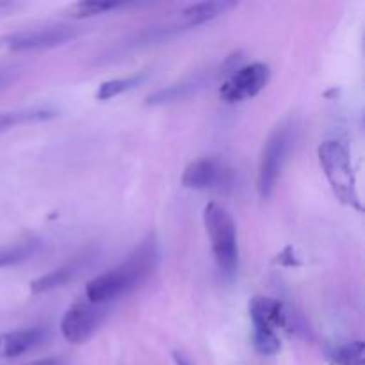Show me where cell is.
Segmentation results:
<instances>
[{
	"label": "cell",
	"instance_id": "6da1fadb",
	"mask_svg": "<svg viewBox=\"0 0 365 365\" xmlns=\"http://www.w3.org/2000/svg\"><path fill=\"white\" fill-rule=\"evenodd\" d=\"M159 242L153 234L146 235L127 259L113 269L91 278L86 284V299L95 305H106L141 287L159 264Z\"/></svg>",
	"mask_w": 365,
	"mask_h": 365
},
{
	"label": "cell",
	"instance_id": "7a4b0ae2",
	"mask_svg": "<svg viewBox=\"0 0 365 365\" xmlns=\"http://www.w3.org/2000/svg\"><path fill=\"white\" fill-rule=\"evenodd\" d=\"M203 223L210 239L217 269L223 277H234L239 267L237 228L234 217L223 205L210 202L203 209Z\"/></svg>",
	"mask_w": 365,
	"mask_h": 365
},
{
	"label": "cell",
	"instance_id": "3957f363",
	"mask_svg": "<svg viewBox=\"0 0 365 365\" xmlns=\"http://www.w3.org/2000/svg\"><path fill=\"white\" fill-rule=\"evenodd\" d=\"M317 155H319L321 168H323L335 196L344 205L362 210L359 191H356L351 153H349L348 146L337 139H328V141L321 143V146L317 148Z\"/></svg>",
	"mask_w": 365,
	"mask_h": 365
},
{
	"label": "cell",
	"instance_id": "277c9868",
	"mask_svg": "<svg viewBox=\"0 0 365 365\" xmlns=\"http://www.w3.org/2000/svg\"><path fill=\"white\" fill-rule=\"evenodd\" d=\"M292 146V128L291 125L284 123L274 128L273 134L266 141L262 148L259 164V175H257V189L260 198L266 200L273 195L274 185L280 177L284 164L287 160L289 152Z\"/></svg>",
	"mask_w": 365,
	"mask_h": 365
},
{
	"label": "cell",
	"instance_id": "5b68a950",
	"mask_svg": "<svg viewBox=\"0 0 365 365\" xmlns=\"http://www.w3.org/2000/svg\"><path fill=\"white\" fill-rule=\"evenodd\" d=\"M78 36L75 27L68 25H50V27L27 29V31L11 32L0 38V48L9 52H29V50H43L61 46Z\"/></svg>",
	"mask_w": 365,
	"mask_h": 365
},
{
	"label": "cell",
	"instance_id": "8992f818",
	"mask_svg": "<svg viewBox=\"0 0 365 365\" xmlns=\"http://www.w3.org/2000/svg\"><path fill=\"white\" fill-rule=\"evenodd\" d=\"M107 310L103 305L91 302H77L64 312L61 319V334L71 344H84L106 321Z\"/></svg>",
	"mask_w": 365,
	"mask_h": 365
},
{
	"label": "cell",
	"instance_id": "52a82bcc",
	"mask_svg": "<svg viewBox=\"0 0 365 365\" xmlns=\"http://www.w3.org/2000/svg\"><path fill=\"white\" fill-rule=\"evenodd\" d=\"M182 185L195 191H227L234 185V170L214 157L196 159L182 173Z\"/></svg>",
	"mask_w": 365,
	"mask_h": 365
},
{
	"label": "cell",
	"instance_id": "ba28073f",
	"mask_svg": "<svg viewBox=\"0 0 365 365\" xmlns=\"http://www.w3.org/2000/svg\"><path fill=\"white\" fill-rule=\"evenodd\" d=\"M271 70L264 63H252L235 70L220 86V96L227 103H239L259 95L267 86Z\"/></svg>",
	"mask_w": 365,
	"mask_h": 365
},
{
	"label": "cell",
	"instance_id": "9c48e42d",
	"mask_svg": "<svg viewBox=\"0 0 365 365\" xmlns=\"http://www.w3.org/2000/svg\"><path fill=\"white\" fill-rule=\"evenodd\" d=\"M225 64L220 70H225ZM220 70H207V71H196V73L187 75L182 81L173 82V84L166 86V88L157 89L155 93L146 96V103L148 106H164V103H173L178 100H185L189 96L196 95L198 91H202L203 88L210 84V82L216 78V75L223 73Z\"/></svg>",
	"mask_w": 365,
	"mask_h": 365
},
{
	"label": "cell",
	"instance_id": "30bf717a",
	"mask_svg": "<svg viewBox=\"0 0 365 365\" xmlns=\"http://www.w3.org/2000/svg\"><path fill=\"white\" fill-rule=\"evenodd\" d=\"M234 7H237V2H232V0H210V2L191 4V6L184 7L178 13L177 21H173L171 25H173L177 32L191 27H198V25L207 24V21L228 13Z\"/></svg>",
	"mask_w": 365,
	"mask_h": 365
},
{
	"label": "cell",
	"instance_id": "8fae6325",
	"mask_svg": "<svg viewBox=\"0 0 365 365\" xmlns=\"http://www.w3.org/2000/svg\"><path fill=\"white\" fill-rule=\"evenodd\" d=\"M46 337L43 327L21 328V330L6 331L0 335V356L2 359H18L31 349L38 348Z\"/></svg>",
	"mask_w": 365,
	"mask_h": 365
},
{
	"label": "cell",
	"instance_id": "7c38bea8",
	"mask_svg": "<svg viewBox=\"0 0 365 365\" xmlns=\"http://www.w3.org/2000/svg\"><path fill=\"white\" fill-rule=\"evenodd\" d=\"M250 317H252L253 328H269L277 331V328L287 327L289 314L280 299L255 296L250 302Z\"/></svg>",
	"mask_w": 365,
	"mask_h": 365
},
{
	"label": "cell",
	"instance_id": "4fadbf2b",
	"mask_svg": "<svg viewBox=\"0 0 365 365\" xmlns=\"http://www.w3.org/2000/svg\"><path fill=\"white\" fill-rule=\"evenodd\" d=\"M57 116V110L52 107H25V109L7 110L0 113V134L6 130H11L14 127L29 123H41V121L53 120Z\"/></svg>",
	"mask_w": 365,
	"mask_h": 365
},
{
	"label": "cell",
	"instance_id": "5bb4252c",
	"mask_svg": "<svg viewBox=\"0 0 365 365\" xmlns=\"http://www.w3.org/2000/svg\"><path fill=\"white\" fill-rule=\"evenodd\" d=\"M78 269H81V264H64V266L57 267V269L50 271V273L43 274V277L31 282V292L32 294H45V292L64 287V285L70 284V282L77 277Z\"/></svg>",
	"mask_w": 365,
	"mask_h": 365
},
{
	"label": "cell",
	"instance_id": "9a60e30c",
	"mask_svg": "<svg viewBox=\"0 0 365 365\" xmlns=\"http://www.w3.org/2000/svg\"><path fill=\"white\" fill-rule=\"evenodd\" d=\"M39 248H41V242L38 239H25V241L13 242V245L0 246V269L25 262L34 257Z\"/></svg>",
	"mask_w": 365,
	"mask_h": 365
},
{
	"label": "cell",
	"instance_id": "2e32d148",
	"mask_svg": "<svg viewBox=\"0 0 365 365\" xmlns=\"http://www.w3.org/2000/svg\"><path fill=\"white\" fill-rule=\"evenodd\" d=\"M328 359L335 365H365V346L362 341L339 344L328 351Z\"/></svg>",
	"mask_w": 365,
	"mask_h": 365
},
{
	"label": "cell",
	"instance_id": "e0dca14e",
	"mask_svg": "<svg viewBox=\"0 0 365 365\" xmlns=\"http://www.w3.org/2000/svg\"><path fill=\"white\" fill-rule=\"evenodd\" d=\"M146 78L145 73H138V75H130V77L125 78H113V81L102 82L96 91V98L98 100H110L114 96L121 95V93H127L130 89H134L135 86L141 84L143 81Z\"/></svg>",
	"mask_w": 365,
	"mask_h": 365
},
{
	"label": "cell",
	"instance_id": "ac0fdd59",
	"mask_svg": "<svg viewBox=\"0 0 365 365\" xmlns=\"http://www.w3.org/2000/svg\"><path fill=\"white\" fill-rule=\"evenodd\" d=\"M252 341L257 353L264 356H273L282 349L280 337L277 335V331L269 330V328H253Z\"/></svg>",
	"mask_w": 365,
	"mask_h": 365
},
{
	"label": "cell",
	"instance_id": "d6986e66",
	"mask_svg": "<svg viewBox=\"0 0 365 365\" xmlns=\"http://www.w3.org/2000/svg\"><path fill=\"white\" fill-rule=\"evenodd\" d=\"M123 2H77L73 6L68 7V14L75 18H88V16H96V14H103L107 11H114L123 7Z\"/></svg>",
	"mask_w": 365,
	"mask_h": 365
},
{
	"label": "cell",
	"instance_id": "ffe728a7",
	"mask_svg": "<svg viewBox=\"0 0 365 365\" xmlns=\"http://www.w3.org/2000/svg\"><path fill=\"white\" fill-rule=\"evenodd\" d=\"M27 365H64V362L61 359H56V356H50V359L34 360V362H31Z\"/></svg>",
	"mask_w": 365,
	"mask_h": 365
},
{
	"label": "cell",
	"instance_id": "44dd1931",
	"mask_svg": "<svg viewBox=\"0 0 365 365\" xmlns=\"http://www.w3.org/2000/svg\"><path fill=\"white\" fill-rule=\"evenodd\" d=\"M18 4L14 2H0V16H6V14H9L11 11L16 9Z\"/></svg>",
	"mask_w": 365,
	"mask_h": 365
},
{
	"label": "cell",
	"instance_id": "7402d4cb",
	"mask_svg": "<svg viewBox=\"0 0 365 365\" xmlns=\"http://www.w3.org/2000/svg\"><path fill=\"white\" fill-rule=\"evenodd\" d=\"M173 360L177 365H192L184 355H180V353H173Z\"/></svg>",
	"mask_w": 365,
	"mask_h": 365
}]
</instances>
